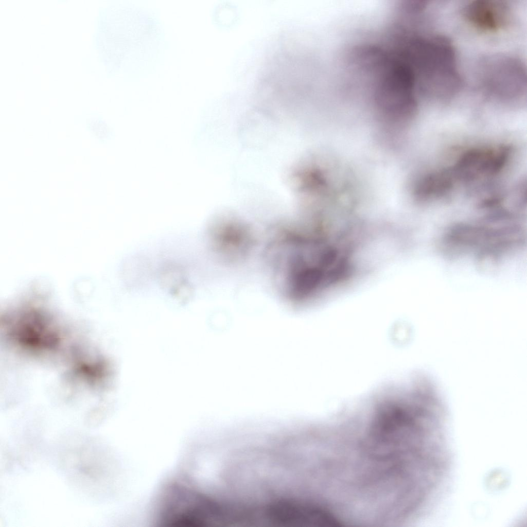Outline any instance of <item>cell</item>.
<instances>
[{
	"mask_svg": "<svg viewBox=\"0 0 527 527\" xmlns=\"http://www.w3.org/2000/svg\"><path fill=\"white\" fill-rule=\"evenodd\" d=\"M406 50L419 93L443 100L456 94L461 79L451 41L442 36H424L413 29Z\"/></svg>",
	"mask_w": 527,
	"mask_h": 527,
	"instance_id": "cell-1",
	"label": "cell"
},
{
	"mask_svg": "<svg viewBox=\"0 0 527 527\" xmlns=\"http://www.w3.org/2000/svg\"><path fill=\"white\" fill-rule=\"evenodd\" d=\"M484 65L485 87L491 95L501 99H511L523 95L525 73L522 63L511 57H498L488 59Z\"/></svg>",
	"mask_w": 527,
	"mask_h": 527,
	"instance_id": "cell-2",
	"label": "cell"
},
{
	"mask_svg": "<svg viewBox=\"0 0 527 527\" xmlns=\"http://www.w3.org/2000/svg\"><path fill=\"white\" fill-rule=\"evenodd\" d=\"M510 154V147L505 145L471 148L461 155L449 170L453 178L473 181L497 174L505 166Z\"/></svg>",
	"mask_w": 527,
	"mask_h": 527,
	"instance_id": "cell-3",
	"label": "cell"
},
{
	"mask_svg": "<svg viewBox=\"0 0 527 527\" xmlns=\"http://www.w3.org/2000/svg\"><path fill=\"white\" fill-rule=\"evenodd\" d=\"M465 20L476 29L485 32H495L507 24L508 6L499 1H473L463 10Z\"/></svg>",
	"mask_w": 527,
	"mask_h": 527,
	"instance_id": "cell-4",
	"label": "cell"
},
{
	"mask_svg": "<svg viewBox=\"0 0 527 527\" xmlns=\"http://www.w3.org/2000/svg\"><path fill=\"white\" fill-rule=\"evenodd\" d=\"M252 437H253V436H252ZM253 440H254V439H253ZM254 443H255V442H254ZM255 445H256V444H255ZM256 447H257V446H256ZM257 449H258V448H257Z\"/></svg>",
	"mask_w": 527,
	"mask_h": 527,
	"instance_id": "cell-5",
	"label": "cell"
}]
</instances>
